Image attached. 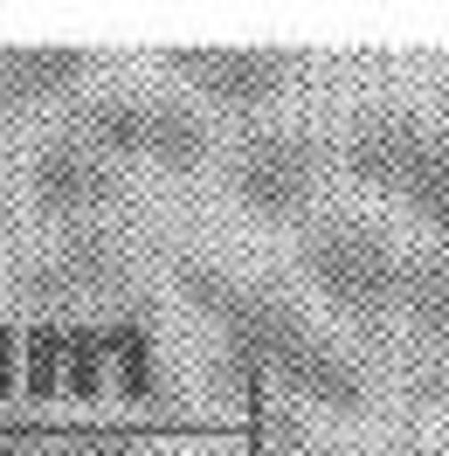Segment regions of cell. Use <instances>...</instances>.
Segmentation results:
<instances>
[{
  "mask_svg": "<svg viewBox=\"0 0 449 456\" xmlns=\"http://www.w3.org/2000/svg\"><path fill=\"white\" fill-rule=\"evenodd\" d=\"M415 249L421 235H401L394 222L366 215V208H318L298 242L290 263L311 284V297L373 346H401V312H408V277H415Z\"/></svg>",
  "mask_w": 449,
  "mask_h": 456,
  "instance_id": "2",
  "label": "cell"
},
{
  "mask_svg": "<svg viewBox=\"0 0 449 456\" xmlns=\"http://www.w3.org/2000/svg\"><path fill=\"white\" fill-rule=\"evenodd\" d=\"M152 69L187 97L249 125V118H270V104L305 77V49L298 42H159Z\"/></svg>",
  "mask_w": 449,
  "mask_h": 456,
  "instance_id": "6",
  "label": "cell"
},
{
  "mask_svg": "<svg viewBox=\"0 0 449 456\" xmlns=\"http://www.w3.org/2000/svg\"><path fill=\"white\" fill-rule=\"evenodd\" d=\"M443 111H449V77H443Z\"/></svg>",
  "mask_w": 449,
  "mask_h": 456,
  "instance_id": "13",
  "label": "cell"
},
{
  "mask_svg": "<svg viewBox=\"0 0 449 456\" xmlns=\"http://www.w3.org/2000/svg\"><path fill=\"white\" fill-rule=\"evenodd\" d=\"M29 200L56 228L111 222V208L125 200V167H118L97 139H84L69 118H56V125L29 145Z\"/></svg>",
  "mask_w": 449,
  "mask_h": 456,
  "instance_id": "8",
  "label": "cell"
},
{
  "mask_svg": "<svg viewBox=\"0 0 449 456\" xmlns=\"http://www.w3.org/2000/svg\"><path fill=\"white\" fill-rule=\"evenodd\" d=\"M173 284L187 290V305L208 318V332L222 339L228 367L242 380H263L277 395H298L325 415H366L373 408V367L346 332H332L298 290L270 277H242L215 256L180 249Z\"/></svg>",
  "mask_w": 449,
  "mask_h": 456,
  "instance_id": "1",
  "label": "cell"
},
{
  "mask_svg": "<svg viewBox=\"0 0 449 456\" xmlns=\"http://www.w3.org/2000/svg\"><path fill=\"white\" fill-rule=\"evenodd\" d=\"M318 456H436L421 443H360V450H318Z\"/></svg>",
  "mask_w": 449,
  "mask_h": 456,
  "instance_id": "12",
  "label": "cell"
},
{
  "mask_svg": "<svg viewBox=\"0 0 449 456\" xmlns=\"http://www.w3.org/2000/svg\"><path fill=\"white\" fill-rule=\"evenodd\" d=\"M125 270H132L125 228H111V222H69V228H49L29 256L14 263V297L35 305V312H56V305L104 297Z\"/></svg>",
  "mask_w": 449,
  "mask_h": 456,
  "instance_id": "7",
  "label": "cell"
},
{
  "mask_svg": "<svg viewBox=\"0 0 449 456\" xmlns=\"http://www.w3.org/2000/svg\"><path fill=\"white\" fill-rule=\"evenodd\" d=\"M443 456H449V450H443Z\"/></svg>",
  "mask_w": 449,
  "mask_h": 456,
  "instance_id": "15",
  "label": "cell"
},
{
  "mask_svg": "<svg viewBox=\"0 0 449 456\" xmlns=\"http://www.w3.org/2000/svg\"><path fill=\"white\" fill-rule=\"evenodd\" d=\"M0 456H152L132 428H0Z\"/></svg>",
  "mask_w": 449,
  "mask_h": 456,
  "instance_id": "11",
  "label": "cell"
},
{
  "mask_svg": "<svg viewBox=\"0 0 449 456\" xmlns=\"http://www.w3.org/2000/svg\"><path fill=\"white\" fill-rule=\"evenodd\" d=\"M401 353H449V249L421 242L401 312Z\"/></svg>",
  "mask_w": 449,
  "mask_h": 456,
  "instance_id": "10",
  "label": "cell"
},
{
  "mask_svg": "<svg viewBox=\"0 0 449 456\" xmlns=\"http://www.w3.org/2000/svg\"><path fill=\"white\" fill-rule=\"evenodd\" d=\"M56 118H69L84 139H97L118 167H159V173H200L215 167V118L200 97H187L180 84L152 77H104L84 84Z\"/></svg>",
  "mask_w": 449,
  "mask_h": 456,
  "instance_id": "4",
  "label": "cell"
},
{
  "mask_svg": "<svg viewBox=\"0 0 449 456\" xmlns=\"http://www.w3.org/2000/svg\"><path fill=\"white\" fill-rule=\"evenodd\" d=\"M97 56L84 42H0V118H21V111H42V104H69L90 77Z\"/></svg>",
  "mask_w": 449,
  "mask_h": 456,
  "instance_id": "9",
  "label": "cell"
},
{
  "mask_svg": "<svg viewBox=\"0 0 449 456\" xmlns=\"http://www.w3.org/2000/svg\"><path fill=\"white\" fill-rule=\"evenodd\" d=\"M339 167V139L311 118H290V111H270V118H249L235 125V139L222 145V187L235 208H249L263 222H311V200L325 187V173Z\"/></svg>",
  "mask_w": 449,
  "mask_h": 456,
  "instance_id": "5",
  "label": "cell"
},
{
  "mask_svg": "<svg viewBox=\"0 0 449 456\" xmlns=\"http://www.w3.org/2000/svg\"><path fill=\"white\" fill-rule=\"evenodd\" d=\"M339 173L394 200L408 222L449 249V111L436 104H360L339 125Z\"/></svg>",
  "mask_w": 449,
  "mask_h": 456,
  "instance_id": "3",
  "label": "cell"
},
{
  "mask_svg": "<svg viewBox=\"0 0 449 456\" xmlns=\"http://www.w3.org/2000/svg\"><path fill=\"white\" fill-rule=\"evenodd\" d=\"M0 215H7V194H0Z\"/></svg>",
  "mask_w": 449,
  "mask_h": 456,
  "instance_id": "14",
  "label": "cell"
}]
</instances>
